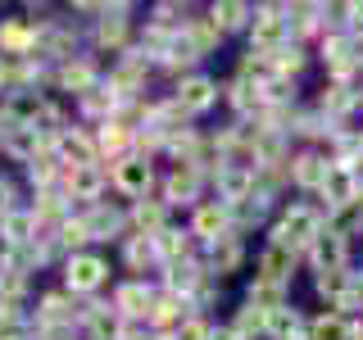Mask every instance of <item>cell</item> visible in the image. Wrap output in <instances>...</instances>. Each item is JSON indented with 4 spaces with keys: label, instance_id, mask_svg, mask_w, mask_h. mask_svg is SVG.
Returning a JSON list of instances; mask_svg holds the SVG:
<instances>
[{
    "label": "cell",
    "instance_id": "d4e9b609",
    "mask_svg": "<svg viewBox=\"0 0 363 340\" xmlns=\"http://www.w3.org/2000/svg\"><path fill=\"white\" fill-rule=\"evenodd\" d=\"M28 245H37V218L23 204V209L0 218V249H28Z\"/></svg>",
    "mask_w": 363,
    "mask_h": 340
},
{
    "label": "cell",
    "instance_id": "8992f818",
    "mask_svg": "<svg viewBox=\"0 0 363 340\" xmlns=\"http://www.w3.org/2000/svg\"><path fill=\"white\" fill-rule=\"evenodd\" d=\"M327 173H332V159H327L323 145H295V154H291V164H286V186L300 191L304 200H318Z\"/></svg>",
    "mask_w": 363,
    "mask_h": 340
},
{
    "label": "cell",
    "instance_id": "f546056e",
    "mask_svg": "<svg viewBox=\"0 0 363 340\" xmlns=\"http://www.w3.org/2000/svg\"><path fill=\"white\" fill-rule=\"evenodd\" d=\"M327 232L345 236V241L354 245V236H363V196L354 204H345V209H332V213H327Z\"/></svg>",
    "mask_w": 363,
    "mask_h": 340
},
{
    "label": "cell",
    "instance_id": "52a82bcc",
    "mask_svg": "<svg viewBox=\"0 0 363 340\" xmlns=\"http://www.w3.org/2000/svg\"><path fill=\"white\" fill-rule=\"evenodd\" d=\"M204 186H209V173H200V168L191 164H173L164 177H159V200L168 204V209H196L204 200Z\"/></svg>",
    "mask_w": 363,
    "mask_h": 340
},
{
    "label": "cell",
    "instance_id": "9c48e42d",
    "mask_svg": "<svg viewBox=\"0 0 363 340\" xmlns=\"http://www.w3.org/2000/svg\"><path fill=\"white\" fill-rule=\"evenodd\" d=\"M100 82H105V68H100V60H96V55H86V50L50 68V86L64 91V96H73V100H82L86 91H96Z\"/></svg>",
    "mask_w": 363,
    "mask_h": 340
},
{
    "label": "cell",
    "instance_id": "44dd1931",
    "mask_svg": "<svg viewBox=\"0 0 363 340\" xmlns=\"http://www.w3.org/2000/svg\"><path fill=\"white\" fill-rule=\"evenodd\" d=\"M200 254H204V272H209V277H218V281H227L232 272L245 268V236H227V241L200 249Z\"/></svg>",
    "mask_w": 363,
    "mask_h": 340
},
{
    "label": "cell",
    "instance_id": "7402d4cb",
    "mask_svg": "<svg viewBox=\"0 0 363 340\" xmlns=\"http://www.w3.org/2000/svg\"><path fill=\"white\" fill-rule=\"evenodd\" d=\"M359 196H363V191H359V177L350 173V168H336V164H332V173H327V181H323V191H318V204L332 213V209L354 204Z\"/></svg>",
    "mask_w": 363,
    "mask_h": 340
},
{
    "label": "cell",
    "instance_id": "5b68a950",
    "mask_svg": "<svg viewBox=\"0 0 363 340\" xmlns=\"http://www.w3.org/2000/svg\"><path fill=\"white\" fill-rule=\"evenodd\" d=\"M168 96H173V105L186 113L191 123H196V118H204L209 109H218V105H223V82H218L213 73H204V68H200V73L177 77Z\"/></svg>",
    "mask_w": 363,
    "mask_h": 340
},
{
    "label": "cell",
    "instance_id": "9a60e30c",
    "mask_svg": "<svg viewBox=\"0 0 363 340\" xmlns=\"http://www.w3.org/2000/svg\"><path fill=\"white\" fill-rule=\"evenodd\" d=\"M350 259H354V245H350L345 236H336V232H323L309 249H304V264H309L313 277H323V272H350Z\"/></svg>",
    "mask_w": 363,
    "mask_h": 340
},
{
    "label": "cell",
    "instance_id": "603a6c76",
    "mask_svg": "<svg viewBox=\"0 0 363 340\" xmlns=\"http://www.w3.org/2000/svg\"><path fill=\"white\" fill-rule=\"evenodd\" d=\"M41 150H45V145L37 141V132H32V128H0V159L28 168Z\"/></svg>",
    "mask_w": 363,
    "mask_h": 340
},
{
    "label": "cell",
    "instance_id": "ffe728a7",
    "mask_svg": "<svg viewBox=\"0 0 363 340\" xmlns=\"http://www.w3.org/2000/svg\"><path fill=\"white\" fill-rule=\"evenodd\" d=\"M128 227H132L128 236H159V232L173 227V209H168L159 196H145V200L128 204Z\"/></svg>",
    "mask_w": 363,
    "mask_h": 340
},
{
    "label": "cell",
    "instance_id": "30bf717a",
    "mask_svg": "<svg viewBox=\"0 0 363 340\" xmlns=\"http://www.w3.org/2000/svg\"><path fill=\"white\" fill-rule=\"evenodd\" d=\"M60 191L73 209H91L109 196V168L105 164H86V168H64Z\"/></svg>",
    "mask_w": 363,
    "mask_h": 340
},
{
    "label": "cell",
    "instance_id": "4dcf8cb0",
    "mask_svg": "<svg viewBox=\"0 0 363 340\" xmlns=\"http://www.w3.org/2000/svg\"><path fill=\"white\" fill-rule=\"evenodd\" d=\"M309 340H350V317L332 313V309L313 313L309 317Z\"/></svg>",
    "mask_w": 363,
    "mask_h": 340
},
{
    "label": "cell",
    "instance_id": "4fadbf2b",
    "mask_svg": "<svg viewBox=\"0 0 363 340\" xmlns=\"http://www.w3.org/2000/svg\"><path fill=\"white\" fill-rule=\"evenodd\" d=\"M300 264H304V259L295 254V249L264 241V245H259V254H255V277H250V281H264V286H286L291 290Z\"/></svg>",
    "mask_w": 363,
    "mask_h": 340
},
{
    "label": "cell",
    "instance_id": "836d02e7",
    "mask_svg": "<svg viewBox=\"0 0 363 340\" xmlns=\"http://www.w3.org/2000/svg\"><path fill=\"white\" fill-rule=\"evenodd\" d=\"M23 191H18V181H14V173H0V218L5 213H14V209H23Z\"/></svg>",
    "mask_w": 363,
    "mask_h": 340
},
{
    "label": "cell",
    "instance_id": "83f0119b",
    "mask_svg": "<svg viewBox=\"0 0 363 340\" xmlns=\"http://www.w3.org/2000/svg\"><path fill=\"white\" fill-rule=\"evenodd\" d=\"M227 327H232L241 340H264V327H268V313L264 309H255V304H236L232 317H227Z\"/></svg>",
    "mask_w": 363,
    "mask_h": 340
},
{
    "label": "cell",
    "instance_id": "cb8c5ba5",
    "mask_svg": "<svg viewBox=\"0 0 363 340\" xmlns=\"http://www.w3.org/2000/svg\"><path fill=\"white\" fill-rule=\"evenodd\" d=\"M204 14H209V23L223 32V37H232V32H250V23H255V5H245V0H213Z\"/></svg>",
    "mask_w": 363,
    "mask_h": 340
},
{
    "label": "cell",
    "instance_id": "74e56055",
    "mask_svg": "<svg viewBox=\"0 0 363 340\" xmlns=\"http://www.w3.org/2000/svg\"><path fill=\"white\" fill-rule=\"evenodd\" d=\"M0 340H32V336H0Z\"/></svg>",
    "mask_w": 363,
    "mask_h": 340
},
{
    "label": "cell",
    "instance_id": "2e32d148",
    "mask_svg": "<svg viewBox=\"0 0 363 340\" xmlns=\"http://www.w3.org/2000/svg\"><path fill=\"white\" fill-rule=\"evenodd\" d=\"M118 254H123V268H128L136 281H150V277L164 272V259H159L155 236H128V241L118 245Z\"/></svg>",
    "mask_w": 363,
    "mask_h": 340
},
{
    "label": "cell",
    "instance_id": "7c38bea8",
    "mask_svg": "<svg viewBox=\"0 0 363 340\" xmlns=\"http://www.w3.org/2000/svg\"><path fill=\"white\" fill-rule=\"evenodd\" d=\"M82 213V222H86V236H91V245H123L128 241V209L123 204H113V200H100V204H91V209H77Z\"/></svg>",
    "mask_w": 363,
    "mask_h": 340
},
{
    "label": "cell",
    "instance_id": "6da1fadb",
    "mask_svg": "<svg viewBox=\"0 0 363 340\" xmlns=\"http://www.w3.org/2000/svg\"><path fill=\"white\" fill-rule=\"evenodd\" d=\"M323 232H327V209L318 200H304V196L286 200L277 213H272V222H268V241L295 249L300 259H304V249H309Z\"/></svg>",
    "mask_w": 363,
    "mask_h": 340
},
{
    "label": "cell",
    "instance_id": "d6a6232c",
    "mask_svg": "<svg viewBox=\"0 0 363 340\" xmlns=\"http://www.w3.org/2000/svg\"><path fill=\"white\" fill-rule=\"evenodd\" d=\"M209 332H213V317L209 313H191L173 332V340H209Z\"/></svg>",
    "mask_w": 363,
    "mask_h": 340
},
{
    "label": "cell",
    "instance_id": "ab89813d",
    "mask_svg": "<svg viewBox=\"0 0 363 340\" xmlns=\"http://www.w3.org/2000/svg\"><path fill=\"white\" fill-rule=\"evenodd\" d=\"M359 317H363V313H359Z\"/></svg>",
    "mask_w": 363,
    "mask_h": 340
},
{
    "label": "cell",
    "instance_id": "e0dca14e",
    "mask_svg": "<svg viewBox=\"0 0 363 340\" xmlns=\"http://www.w3.org/2000/svg\"><path fill=\"white\" fill-rule=\"evenodd\" d=\"M0 55H5V60H28V55H37V23L28 14L0 18Z\"/></svg>",
    "mask_w": 363,
    "mask_h": 340
},
{
    "label": "cell",
    "instance_id": "ac0fdd59",
    "mask_svg": "<svg viewBox=\"0 0 363 340\" xmlns=\"http://www.w3.org/2000/svg\"><path fill=\"white\" fill-rule=\"evenodd\" d=\"M96 136V150H100V164H118V159L132 154V141H136V128L128 118H109L100 128H91Z\"/></svg>",
    "mask_w": 363,
    "mask_h": 340
},
{
    "label": "cell",
    "instance_id": "5bb4252c",
    "mask_svg": "<svg viewBox=\"0 0 363 340\" xmlns=\"http://www.w3.org/2000/svg\"><path fill=\"white\" fill-rule=\"evenodd\" d=\"M255 181L259 173L245 164H218L209 173V186H213V200H223L227 209H236V204H245L250 196H255Z\"/></svg>",
    "mask_w": 363,
    "mask_h": 340
},
{
    "label": "cell",
    "instance_id": "1f68e13d",
    "mask_svg": "<svg viewBox=\"0 0 363 340\" xmlns=\"http://www.w3.org/2000/svg\"><path fill=\"white\" fill-rule=\"evenodd\" d=\"M186 37H191V45H196V50L204 55V60H209V55H213V50L223 45V32H218V28L209 23V14H196V18H191Z\"/></svg>",
    "mask_w": 363,
    "mask_h": 340
},
{
    "label": "cell",
    "instance_id": "ba28073f",
    "mask_svg": "<svg viewBox=\"0 0 363 340\" xmlns=\"http://www.w3.org/2000/svg\"><path fill=\"white\" fill-rule=\"evenodd\" d=\"M155 295H159V281H136V277H123L113 281L109 290V309L118 313V322H150V309H155Z\"/></svg>",
    "mask_w": 363,
    "mask_h": 340
},
{
    "label": "cell",
    "instance_id": "8d00e7d4",
    "mask_svg": "<svg viewBox=\"0 0 363 340\" xmlns=\"http://www.w3.org/2000/svg\"><path fill=\"white\" fill-rule=\"evenodd\" d=\"M350 340H363V317H350Z\"/></svg>",
    "mask_w": 363,
    "mask_h": 340
},
{
    "label": "cell",
    "instance_id": "8fae6325",
    "mask_svg": "<svg viewBox=\"0 0 363 340\" xmlns=\"http://www.w3.org/2000/svg\"><path fill=\"white\" fill-rule=\"evenodd\" d=\"M186 232H191V241H196L200 249H209V245H218L227 241V236H236V227H232V209H227L223 200H200L196 209H191V218H186Z\"/></svg>",
    "mask_w": 363,
    "mask_h": 340
},
{
    "label": "cell",
    "instance_id": "f35d334b",
    "mask_svg": "<svg viewBox=\"0 0 363 340\" xmlns=\"http://www.w3.org/2000/svg\"><path fill=\"white\" fill-rule=\"evenodd\" d=\"M359 272H363V268H359Z\"/></svg>",
    "mask_w": 363,
    "mask_h": 340
},
{
    "label": "cell",
    "instance_id": "f1b7e54d",
    "mask_svg": "<svg viewBox=\"0 0 363 340\" xmlns=\"http://www.w3.org/2000/svg\"><path fill=\"white\" fill-rule=\"evenodd\" d=\"M0 336H32V304L0 300Z\"/></svg>",
    "mask_w": 363,
    "mask_h": 340
},
{
    "label": "cell",
    "instance_id": "d6986e66",
    "mask_svg": "<svg viewBox=\"0 0 363 340\" xmlns=\"http://www.w3.org/2000/svg\"><path fill=\"white\" fill-rule=\"evenodd\" d=\"M55 159H60L64 168H86V164H100V150H96V136H91V128H82V123H73L60 141H55Z\"/></svg>",
    "mask_w": 363,
    "mask_h": 340
},
{
    "label": "cell",
    "instance_id": "7a4b0ae2",
    "mask_svg": "<svg viewBox=\"0 0 363 340\" xmlns=\"http://www.w3.org/2000/svg\"><path fill=\"white\" fill-rule=\"evenodd\" d=\"M109 281H113V264L100 249H82V254H73V259L60 264V286L73 295V300H96Z\"/></svg>",
    "mask_w": 363,
    "mask_h": 340
},
{
    "label": "cell",
    "instance_id": "4316f807",
    "mask_svg": "<svg viewBox=\"0 0 363 340\" xmlns=\"http://www.w3.org/2000/svg\"><path fill=\"white\" fill-rule=\"evenodd\" d=\"M23 177L32 181V191H50V186H60V177H64V164L55 159V150H41V154L32 159L28 168H23Z\"/></svg>",
    "mask_w": 363,
    "mask_h": 340
},
{
    "label": "cell",
    "instance_id": "277c9868",
    "mask_svg": "<svg viewBox=\"0 0 363 340\" xmlns=\"http://www.w3.org/2000/svg\"><path fill=\"white\" fill-rule=\"evenodd\" d=\"M105 168H109V191H113V196H123L128 204L145 200V196H155V186H159V168H155V159L128 154V159H118V164H105Z\"/></svg>",
    "mask_w": 363,
    "mask_h": 340
},
{
    "label": "cell",
    "instance_id": "3957f363",
    "mask_svg": "<svg viewBox=\"0 0 363 340\" xmlns=\"http://www.w3.org/2000/svg\"><path fill=\"white\" fill-rule=\"evenodd\" d=\"M245 41H250V55H264V60L286 50L295 41L291 37V5H277V0L272 5H255V23H250Z\"/></svg>",
    "mask_w": 363,
    "mask_h": 340
},
{
    "label": "cell",
    "instance_id": "484cf974",
    "mask_svg": "<svg viewBox=\"0 0 363 340\" xmlns=\"http://www.w3.org/2000/svg\"><path fill=\"white\" fill-rule=\"evenodd\" d=\"M264 340H309V317H304V309H295V304H286V309L268 313Z\"/></svg>",
    "mask_w": 363,
    "mask_h": 340
},
{
    "label": "cell",
    "instance_id": "d590c367",
    "mask_svg": "<svg viewBox=\"0 0 363 340\" xmlns=\"http://www.w3.org/2000/svg\"><path fill=\"white\" fill-rule=\"evenodd\" d=\"M209 340H241V336H236V332H232V327H227V322H213Z\"/></svg>",
    "mask_w": 363,
    "mask_h": 340
},
{
    "label": "cell",
    "instance_id": "e575fe53",
    "mask_svg": "<svg viewBox=\"0 0 363 340\" xmlns=\"http://www.w3.org/2000/svg\"><path fill=\"white\" fill-rule=\"evenodd\" d=\"M9 86H14V73H9V60H5V55H0V96H5Z\"/></svg>",
    "mask_w": 363,
    "mask_h": 340
}]
</instances>
